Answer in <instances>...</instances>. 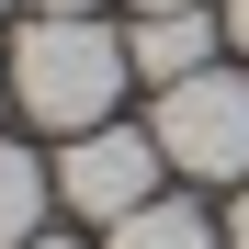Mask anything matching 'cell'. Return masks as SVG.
Instances as JSON below:
<instances>
[{
    "instance_id": "cell-2",
    "label": "cell",
    "mask_w": 249,
    "mask_h": 249,
    "mask_svg": "<svg viewBox=\"0 0 249 249\" xmlns=\"http://www.w3.org/2000/svg\"><path fill=\"white\" fill-rule=\"evenodd\" d=\"M159 159H170L181 181H249V68H193L159 91L147 113Z\"/></svg>"
},
{
    "instance_id": "cell-5",
    "label": "cell",
    "mask_w": 249,
    "mask_h": 249,
    "mask_svg": "<svg viewBox=\"0 0 249 249\" xmlns=\"http://www.w3.org/2000/svg\"><path fill=\"white\" fill-rule=\"evenodd\" d=\"M102 249H227V227L204 215V204H181V193H159V204H136L124 227H102Z\"/></svg>"
},
{
    "instance_id": "cell-10",
    "label": "cell",
    "mask_w": 249,
    "mask_h": 249,
    "mask_svg": "<svg viewBox=\"0 0 249 249\" xmlns=\"http://www.w3.org/2000/svg\"><path fill=\"white\" fill-rule=\"evenodd\" d=\"M136 12H193V0H136Z\"/></svg>"
},
{
    "instance_id": "cell-12",
    "label": "cell",
    "mask_w": 249,
    "mask_h": 249,
    "mask_svg": "<svg viewBox=\"0 0 249 249\" xmlns=\"http://www.w3.org/2000/svg\"><path fill=\"white\" fill-rule=\"evenodd\" d=\"M0 102H12V79H0Z\"/></svg>"
},
{
    "instance_id": "cell-3",
    "label": "cell",
    "mask_w": 249,
    "mask_h": 249,
    "mask_svg": "<svg viewBox=\"0 0 249 249\" xmlns=\"http://www.w3.org/2000/svg\"><path fill=\"white\" fill-rule=\"evenodd\" d=\"M159 136L147 124H91V136H68V159H57V204L68 215H91V227H124L136 204H159Z\"/></svg>"
},
{
    "instance_id": "cell-11",
    "label": "cell",
    "mask_w": 249,
    "mask_h": 249,
    "mask_svg": "<svg viewBox=\"0 0 249 249\" xmlns=\"http://www.w3.org/2000/svg\"><path fill=\"white\" fill-rule=\"evenodd\" d=\"M23 249H79V238H23Z\"/></svg>"
},
{
    "instance_id": "cell-4",
    "label": "cell",
    "mask_w": 249,
    "mask_h": 249,
    "mask_svg": "<svg viewBox=\"0 0 249 249\" xmlns=\"http://www.w3.org/2000/svg\"><path fill=\"white\" fill-rule=\"evenodd\" d=\"M215 46H227V12H147L136 34H124V57H136V79H159V91H170V79H193V68H215Z\"/></svg>"
},
{
    "instance_id": "cell-8",
    "label": "cell",
    "mask_w": 249,
    "mask_h": 249,
    "mask_svg": "<svg viewBox=\"0 0 249 249\" xmlns=\"http://www.w3.org/2000/svg\"><path fill=\"white\" fill-rule=\"evenodd\" d=\"M227 249H249V193H238V204H227Z\"/></svg>"
},
{
    "instance_id": "cell-7",
    "label": "cell",
    "mask_w": 249,
    "mask_h": 249,
    "mask_svg": "<svg viewBox=\"0 0 249 249\" xmlns=\"http://www.w3.org/2000/svg\"><path fill=\"white\" fill-rule=\"evenodd\" d=\"M227 46H238V57H249V0H227Z\"/></svg>"
},
{
    "instance_id": "cell-13",
    "label": "cell",
    "mask_w": 249,
    "mask_h": 249,
    "mask_svg": "<svg viewBox=\"0 0 249 249\" xmlns=\"http://www.w3.org/2000/svg\"><path fill=\"white\" fill-rule=\"evenodd\" d=\"M0 12H12V0H0Z\"/></svg>"
},
{
    "instance_id": "cell-9",
    "label": "cell",
    "mask_w": 249,
    "mask_h": 249,
    "mask_svg": "<svg viewBox=\"0 0 249 249\" xmlns=\"http://www.w3.org/2000/svg\"><path fill=\"white\" fill-rule=\"evenodd\" d=\"M34 12H91V0H34Z\"/></svg>"
},
{
    "instance_id": "cell-1",
    "label": "cell",
    "mask_w": 249,
    "mask_h": 249,
    "mask_svg": "<svg viewBox=\"0 0 249 249\" xmlns=\"http://www.w3.org/2000/svg\"><path fill=\"white\" fill-rule=\"evenodd\" d=\"M124 79H136V57H124V34H102L91 12H34V23L12 34V102L46 124V136L113 124Z\"/></svg>"
},
{
    "instance_id": "cell-6",
    "label": "cell",
    "mask_w": 249,
    "mask_h": 249,
    "mask_svg": "<svg viewBox=\"0 0 249 249\" xmlns=\"http://www.w3.org/2000/svg\"><path fill=\"white\" fill-rule=\"evenodd\" d=\"M46 204H57V170H46V159H23V147H0V249L46 238Z\"/></svg>"
}]
</instances>
